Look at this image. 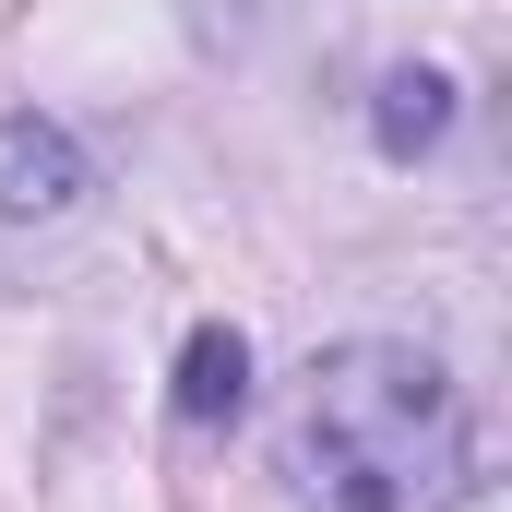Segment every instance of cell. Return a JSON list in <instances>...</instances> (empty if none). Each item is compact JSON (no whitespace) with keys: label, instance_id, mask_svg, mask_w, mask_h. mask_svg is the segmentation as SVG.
<instances>
[{"label":"cell","instance_id":"obj_3","mask_svg":"<svg viewBox=\"0 0 512 512\" xmlns=\"http://www.w3.org/2000/svg\"><path fill=\"white\" fill-rule=\"evenodd\" d=\"M167 405H179V417H239V405H251V346H239V322H203V334L179 346Z\"/></svg>","mask_w":512,"mask_h":512},{"label":"cell","instance_id":"obj_4","mask_svg":"<svg viewBox=\"0 0 512 512\" xmlns=\"http://www.w3.org/2000/svg\"><path fill=\"white\" fill-rule=\"evenodd\" d=\"M370 131H382V155H429V143L453 131V84H441V72H382Z\"/></svg>","mask_w":512,"mask_h":512},{"label":"cell","instance_id":"obj_1","mask_svg":"<svg viewBox=\"0 0 512 512\" xmlns=\"http://www.w3.org/2000/svg\"><path fill=\"white\" fill-rule=\"evenodd\" d=\"M286 477L310 512H429L453 477V382L417 346H322L286 405Z\"/></svg>","mask_w":512,"mask_h":512},{"label":"cell","instance_id":"obj_2","mask_svg":"<svg viewBox=\"0 0 512 512\" xmlns=\"http://www.w3.org/2000/svg\"><path fill=\"white\" fill-rule=\"evenodd\" d=\"M84 191H96V167H84V143L60 120H36V108L0 120V215H12V227H48V215H72Z\"/></svg>","mask_w":512,"mask_h":512}]
</instances>
